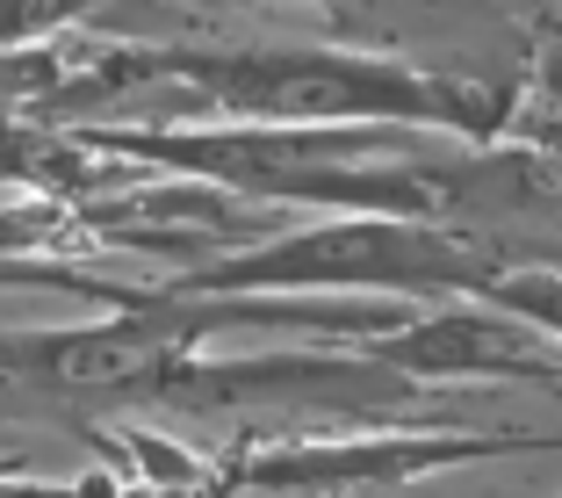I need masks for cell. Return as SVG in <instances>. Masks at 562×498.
Listing matches in <instances>:
<instances>
[{
	"mask_svg": "<svg viewBox=\"0 0 562 498\" xmlns=\"http://www.w3.org/2000/svg\"><path fill=\"white\" fill-rule=\"evenodd\" d=\"M491 449H541V441H347V449H267L252 463L224 469V491H339V484H382V477H418L432 463H469V455H491Z\"/></svg>",
	"mask_w": 562,
	"mask_h": 498,
	"instance_id": "obj_4",
	"label": "cell"
},
{
	"mask_svg": "<svg viewBox=\"0 0 562 498\" xmlns=\"http://www.w3.org/2000/svg\"><path fill=\"white\" fill-rule=\"evenodd\" d=\"M361 354L390 362L397 376L432 383V376H519V383H555L562 390V362H548L541 340H533L519 318H497V311H440V318H418V325H390L375 332Z\"/></svg>",
	"mask_w": 562,
	"mask_h": 498,
	"instance_id": "obj_3",
	"label": "cell"
},
{
	"mask_svg": "<svg viewBox=\"0 0 562 498\" xmlns=\"http://www.w3.org/2000/svg\"><path fill=\"white\" fill-rule=\"evenodd\" d=\"M497 283V261L469 239L440 232L432 217H375L339 210L311 232H274L260 246L216 253L181 267L166 297H296V289H397V297H483Z\"/></svg>",
	"mask_w": 562,
	"mask_h": 498,
	"instance_id": "obj_2",
	"label": "cell"
},
{
	"mask_svg": "<svg viewBox=\"0 0 562 498\" xmlns=\"http://www.w3.org/2000/svg\"><path fill=\"white\" fill-rule=\"evenodd\" d=\"M159 73L188 80L202 109L246 123H447L469 137H497L505 101L469 80H432L397 58L353 51H173L159 44Z\"/></svg>",
	"mask_w": 562,
	"mask_h": 498,
	"instance_id": "obj_1",
	"label": "cell"
}]
</instances>
